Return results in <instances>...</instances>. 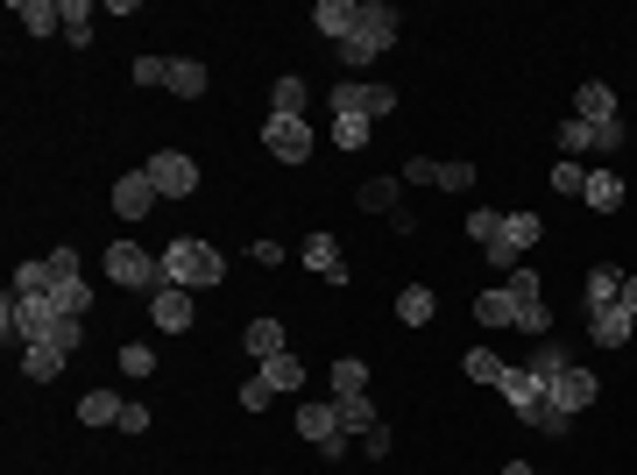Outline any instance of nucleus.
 I'll list each match as a JSON object with an SVG mask.
<instances>
[{"label": "nucleus", "mask_w": 637, "mask_h": 475, "mask_svg": "<svg viewBox=\"0 0 637 475\" xmlns=\"http://www.w3.org/2000/svg\"><path fill=\"white\" fill-rule=\"evenodd\" d=\"M227 277V256L212 242H199V234H177V242H163V285L177 291H212Z\"/></svg>", "instance_id": "obj_1"}, {"label": "nucleus", "mask_w": 637, "mask_h": 475, "mask_svg": "<svg viewBox=\"0 0 637 475\" xmlns=\"http://www.w3.org/2000/svg\"><path fill=\"white\" fill-rule=\"evenodd\" d=\"M390 43H397V8H390V0H361V8H355V36L340 43V65L361 71V65H375Z\"/></svg>", "instance_id": "obj_2"}, {"label": "nucleus", "mask_w": 637, "mask_h": 475, "mask_svg": "<svg viewBox=\"0 0 637 475\" xmlns=\"http://www.w3.org/2000/svg\"><path fill=\"white\" fill-rule=\"evenodd\" d=\"M106 277H114L120 291H163V256H149V248H135V242H114L106 248Z\"/></svg>", "instance_id": "obj_3"}, {"label": "nucleus", "mask_w": 637, "mask_h": 475, "mask_svg": "<svg viewBox=\"0 0 637 475\" xmlns=\"http://www.w3.org/2000/svg\"><path fill=\"white\" fill-rule=\"evenodd\" d=\"M333 114H361V121H383V114H397V85L340 79V85H333Z\"/></svg>", "instance_id": "obj_4"}, {"label": "nucleus", "mask_w": 637, "mask_h": 475, "mask_svg": "<svg viewBox=\"0 0 637 475\" xmlns=\"http://www.w3.org/2000/svg\"><path fill=\"white\" fill-rule=\"evenodd\" d=\"M50 277H57L50 305H57V313H71V320H85V305H93V285H85V270H79V248H50Z\"/></svg>", "instance_id": "obj_5"}, {"label": "nucleus", "mask_w": 637, "mask_h": 475, "mask_svg": "<svg viewBox=\"0 0 637 475\" xmlns=\"http://www.w3.org/2000/svg\"><path fill=\"white\" fill-rule=\"evenodd\" d=\"M298 440H312L326 462H340L347 454V426H340V405H305L298 397Z\"/></svg>", "instance_id": "obj_6"}, {"label": "nucleus", "mask_w": 637, "mask_h": 475, "mask_svg": "<svg viewBox=\"0 0 637 475\" xmlns=\"http://www.w3.org/2000/svg\"><path fill=\"white\" fill-rule=\"evenodd\" d=\"M538 234H545V220H538V213H503V234H496V248H482V256H489L496 270L510 277V270L524 263V248L538 242Z\"/></svg>", "instance_id": "obj_7"}, {"label": "nucleus", "mask_w": 637, "mask_h": 475, "mask_svg": "<svg viewBox=\"0 0 637 475\" xmlns=\"http://www.w3.org/2000/svg\"><path fill=\"white\" fill-rule=\"evenodd\" d=\"M142 171L157 177V192H163V199H192V192H199V163H192L185 150H157V157L142 163Z\"/></svg>", "instance_id": "obj_8"}, {"label": "nucleus", "mask_w": 637, "mask_h": 475, "mask_svg": "<svg viewBox=\"0 0 637 475\" xmlns=\"http://www.w3.org/2000/svg\"><path fill=\"white\" fill-rule=\"evenodd\" d=\"M545 397H553V405L567 412V419H581V412H588V405H595V397H602V383L588 376L581 362H567V369H559L553 383H545Z\"/></svg>", "instance_id": "obj_9"}, {"label": "nucleus", "mask_w": 637, "mask_h": 475, "mask_svg": "<svg viewBox=\"0 0 637 475\" xmlns=\"http://www.w3.org/2000/svg\"><path fill=\"white\" fill-rule=\"evenodd\" d=\"M263 150L277 157V163H305V157H312V128H305V121H283V114H269V121H263Z\"/></svg>", "instance_id": "obj_10"}, {"label": "nucleus", "mask_w": 637, "mask_h": 475, "mask_svg": "<svg viewBox=\"0 0 637 475\" xmlns=\"http://www.w3.org/2000/svg\"><path fill=\"white\" fill-rule=\"evenodd\" d=\"M404 185H439V192H475V163H432V157H412V163H404Z\"/></svg>", "instance_id": "obj_11"}, {"label": "nucleus", "mask_w": 637, "mask_h": 475, "mask_svg": "<svg viewBox=\"0 0 637 475\" xmlns=\"http://www.w3.org/2000/svg\"><path fill=\"white\" fill-rule=\"evenodd\" d=\"M157 199H163V192H157V177H149V171H128V177L114 185V213L128 220V228H135V220H142Z\"/></svg>", "instance_id": "obj_12"}, {"label": "nucleus", "mask_w": 637, "mask_h": 475, "mask_svg": "<svg viewBox=\"0 0 637 475\" xmlns=\"http://www.w3.org/2000/svg\"><path fill=\"white\" fill-rule=\"evenodd\" d=\"M496 391H503V405H510V412H518V419H531V412H538V405H545V383H538V376H531V369H524V362H510V369H503V383H496Z\"/></svg>", "instance_id": "obj_13"}, {"label": "nucleus", "mask_w": 637, "mask_h": 475, "mask_svg": "<svg viewBox=\"0 0 637 475\" xmlns=\"http://www.w3.org/2000/svg\"><path fill=\"white\" fill-rule=\"evenodd\" d=\"M574 121H588V128L624 121V114H616V93H610L602 79H581V93H574Z\"/></svg>", "instance_id": "obj_14"}, {"label": "nucleus", "mask_w": 637, "mask_h": 475, "mask_svg": "<svg viewBox=\"0 0 637 475\" xmlns=\"http://www.w3.org/2000/svg\"><path fill=\"white\" fill-rule=\"evenodd\" d=\"M149 320H157L163 334H185V326H192V291H177V285L149 291Z\"/></svg>", "instance_id": "obj_15"}, {"label": "nucleus", "mask_w": 637, "mask_h": 475, "mask_svg": "<svg viewBox=\"0 0 637 475\" xmlns=\"http://www.w3.org/2000/svg\"><path fill=\"white\" fill-rule=\"evenodd\" d=\"M630 313H624V305H588V340H595V348H624V340H630Z\"/></svg>", "instance_id": "obj_16"}, {"label": "nucleus", "mask_w": 637, "mask_h": 475, "mask_svg": "<svg viewBox=\"0 0 637 475\" xmlns=\"http://www.w3.org/2000/svg\"><path fill=\"white\" fill-rule=\"evenodd\" d=\"M298 256H305V270H319L326 285H347V256H340V242H333V234H305V248H298Z\"/></svg>", "instance_id": "obj_17"}, {"label": "nucleus", "mask_w": 637, "mask_h": 475, "mask_svg": "<svg viewBox=\"0 0 637 475\" xmlns=\"http://www.w3.org/2000/svg\"><path fill=\"white\" fill-rule=\"evenodd\" d=\"M291 340H283V320H248L241 326V355H255V362H269V355H283Z\"/></svg>", "instance_id": "obj_18"}, {"label": "nucleus", "mask_w": 637, "mask_h": 475, "mask_svg": "<svg viewBox=\"0 0 637 475\" xmlns=\"http://www.w3.org/2000/svg\"><path fill=\"white\" fill-rule=\"evenodd\" d=\"M14 22H22L28 36H57V28H65V0H14Z\"/></svg>", "instance_id": "obj_19"}, {"label": "nucleus", "mask_w": 637, "mask_h": 475, "mask_svg": "<svg viewBox=\"0 0 637 475\" xmlns=\"http://www.w3.org/2000/svg\"><path fill=\"white\" fill-rule=\"evenodd\" d=\"M312 22H319V36H326L333 50H340V43L355 36V8H347V0H319V8H312Z\"/></svg>", "instance_id": "obj_20"}, {"label": "nucleus", "mask_w": 637, "mask_h": 475, "mask_svg": "<svg viewBox=\"0 0 637 475\" xmlns=\"http://www.w3.org/2000/svg\"><path fill=\"white\" fill-rule=\"evenodd\" d=\"M255 376H263V383H269V391H277V397H283V391H305V362H298L291 348H283V355H269V362L255 369Z\"/></svg>", "instance_id": "obj_21"}, {"label": "nucleus", "mask_w": 637, "mask_h": 475, "mask_svg": "<svg viewBox=\"0 0 637 475\" xmlns=\"http://www.w3.org/2000/svg\"><path fill=\"white\" fill-rule=\"evenodd\" d=\"M65 362H71V355H57L50 340H28V348H22V376H28V383H50V376H65Z\"/></svg>", "instance_id": "obj_22"}, {"label": "nucleus", "mask_w": 637, "mask_h": 475, "mask_svg": "<svg viewBox=\"0 0 637 475\" xmlns=\"http://www.w3.org/2000/svg\"><path fill=\"white\" fill-rule=\"evenodd\" d=\"M305 79H298V71H291V79H277V85H269V114H283V121H305Z\"/></svg>", "instance_id": "obj_23"}, {"label": "nucleus", "mask_w": 637, "mask_h": 475, "mask_svg": "<svg viewBox=\"0 0 637 475\" xmlns=\"http://www.w3.org/2000/svg\"><path fill=\"white\" fill-rule=\"evenodd\" d=\"M206 85H212V71L199 65V57H171V93L177 100H199Z\"/></svg>", "instance_id": "obj_24"}, {"label": "nucleus", "mask_w": 637, "mask_h": 475, "mask_svg": "<svg viewBox=\"0 0 637 475\" xmlns=\"http://www.w3.org/2000/svg\"><path fill=\"white\" fill-rule=\"evenodd\" d=\"M347 397H369V362H333V405H347Z\"/></svg>", "instance_id": "obj_25"}, {"label": "nucleus", "mask_w": 637, "mask_h": 475, "mask_svg": "<svg viewBox=\"0 0 637 475\" xmlns=\"http://www.w3.org/2000/svg\"><path fill=\"white\" fill-rule=\"evenodd\" d=\"M588 206H595V213H616V206H624V177L616 171H588V192H581Z\"/></svg>", "instance_id": "obj_26"}, {"label": "nucleus", "mask_w": 637, "mask_h": 475, "mask_svg": "<svg viewBox=\"0 0 637 475\" xmlns=\"http://www.w3.org/2000/svg\"><path fill=\"white\" fill-rule=\"evenodd\" d=\"M8 291H22V299H50V291H57V277H50V256L22 263V270H14V285H8Z\"/></svg>", "instance_id": "obj_27"}, {"label": "nucleus", "mask_w": 637, "mask_h": 475, "mask_svg": "<svg viewBox=\"0 0 637 475\" xmlns=\"http://www.w3.org/2000/svg\"><path fill=\"white\" fill-rule=\"evenodd\" d=\"M475 320H482V326H518V299H510L503 285L482 291V299H475Z\"/></svg>", "instance_id": "obj_28"}, {"label": "nucleus", "mask_w": 637, "mask_h": 475, "mask_svg": "<svg viewBox=\"0 0 637 475\" xmlns=\"http://www.w3.org/2000/svg\"><path fill=\"white\" fill-rule=\"evenodd\" d=\"M36 340H50V348H57V355H79V348H85V320H71V313H57V320H50V326H43V334H36Z\"/></svg>", "instance_id": "obj_29"}, {"label": "nucleus", "mask_w": 637, "mask_h": 475, "mask_svg": "<svg viewBox=\"0 0 637 475\" xmlns=\"http://www.w3.org/2000/svg\"><path fill=\"white\" fill-rule=\"evenodd\" d=\"M120 412H128V405H120L114 391H85V397H79V419H85V426H120Z\"/></svg>", "instance_id": "obj_30"}, {"label": "nucleus", "mask_w": 637, "mask_h": 475, "mask_svg": "<svg viewBox=\"0 0 637 475\" xmlns=\"http://www.w3.org/2000/svg\"><path fill=\"white\" fill-rule=\"evenodd\" d=\"M340 426H347V440H369L375 433V426H383V412H375V397H347V405H340Z\"/></svg>", "instance_id": "obj_31"}, {"label": "nucleus", "mask_w": 637, "mask_h": 475, "mask_svg": "<svg viewBox=\"0 0 637 475\" xmlns=\"http://www.w3.org/2000/svg\"><path fill=\"white\" fill-rule=\"evenodd\" d=\"M432 313H439V299H432L425 285H404V291H397V320H404V326H425Z\"/></svg>", "instance_id": "obj_32"}, {"label": "nucleus", "mask_w": 637, "mask_h": 475, "mask_svg": "<svg viewBox=\"0 0 637 475\" xmlns=\"http://www.w3.org/2000/svg\"><path fill=\"white\" fill-rule=\"evenodd\" d=\"M461 362H467V383H489V391H496V383H503V355H496V348H467L461 355Z\"/></svg>", "instance_id": "obj_33"}, {"label": "nucleus", "mask_w": 637, "mask_h": 475, "mask_svg": "<svg viewBox=\"0 0 637 475\" xmlns=\"http://www.w3.org/2000/svg\"><path fill=\"white\" fill-rule=\"evenodd\" d=\"M397 192H404V177H369V185H361L355 199L369 206V213H397Z\"/></svg>", "instance_id": "obj_34"}, {"label": "nucleus", "mask_w": 637, "mask_h": 475, "mask_svg": "<svg viewBox=\"0 0 637 475\" xmlns=\"http://www.w3.org/2000/svg\"><path fill=\"white\" fill-rule=\"evenodd\" d=\"M616 291H624V270L595 263V270H588V305H616Z\"/></svg>", "instance_id": "obj_35"}, {"label": "nucleus", "mask_w": 637, "mask_h": 475, "mask_svg": "<svg viewBox=\"0 0 637 475\" xmlns=\"http://www.w3.org/2000/svg\"><path fill=\"white\" fill-rule=\"evenodd\" d=\"M567 362H574V355L559 348V340H538V355H531L524 369H531V376H538V383H553V376H559V369H567Z\"/></svg>", "instance_id": "obj_36"}, {"label": "nucleus", "mask_w": 637, "mask_h": 475, "mask_svg": "<svg viewBox=\"0 0 637 475\" xmlns=\"http://www.w3.org/2000/svg\"><path fill=\"white\" fill-rule=\"evenodd\" d=\"M65 36H71V50L93 43V8H85V0H65Z\"/></svg>", "instance_id": "obj_37"}, {"label": "nucleus", "mask_w": 637, "mask_h": 475, "mask_svg": "<svg viewBox=\"0 0 637 475\" xmlns=\"http://www.w3.org/2000/svg\"><path fill=\"white\" fill-rule=\"evenodd\" d=\"M503 291L518 299V313H531V305H538V270H524V263H518V270L503 277Z\"/></svg>", "instance_id": "obj_38"}, {"label": "nucleus", "mask_w": 637, "mask_h": 475, "mask_svg": "<svg viewBox=\"0 0 637 475\" xmlns=\"http://www.w3.org/2000/svg\"><path fill=\"white\" fill-rule=\"evenodd\" d=\"M467 234H475L482 248H496V234H503V213H496V206H475V213H467Z\"/></svg>", "instance_id": "obj_39"}, {"label": "nucleus", "mask_w": 637, "mask_h": 475, "mask_svg": "<svg viewBox=\"0 0 637 475\" xmlns=\"http://www.w3.org/2000/svg\"><path fill=\"white\" fill-rule=\"evenodd\" d=\"M333 142H340V150H361V142H369V121H361V114H333Z\"/></svg>", "instance_id": "obj_40"}, {"label": "nucleus", "mask_w": 637, "mask_h": 475, "mask_svg": "<svg viewBox=\"0 0 637 475\" xmlns=\"http://www.w3.org/2000/svg\"><path fill=\"white\" fill-rule=\"evenodd\" d=\"M128 79H135V85H171V57H135Z\"/></svg>", "instance_id": "obj_41"}, {"label": "nucleus", "mask_w": 637, "mask_h": 475, "mask_svg": "<svg viewBox=\"0 0 637 475\" xmlns=\"http://www.w3.org/2000/svg\"><path fill=\"white\" fill-rule=\"evenodd\" d=\"M553 192L581 199V192H588V171H581V163H567V157H559V163H553Z\"/></svg>", "instance_id": "obj_42"}, {"label": "nucleus", "mask_w": 637, "mask_h": 475, "mask_svg": "<svg viewBox=\"0 0 637 475\" xmlns=\"http://www.w3.org/2000/svg\"><path fill=\"white\" fill-rule=\"evenodd\" d=\"M531 426H538V433H567V426H574V419H567V412H559V405H553V397H545V405H538V412H531Z\"/></svg>", "instance_id": "obj_43"}, {"label": "nucleus", "mask_w": 637, "mask_h": 475, "mask_svg": "<svg viewBox=\"0 0 637 475\" xmlns=\"http://www.w3.org/2000/svg\"><path fill=\"white\" fill-rule=\"evenodd\" d=\"M120 369H128V376H157V355H149V348H135V340H128V348H120Z\"/></svg>", "instance_id": "obj_44"}, {"label": "nucleus", "mask_w": 637, "mask_h": 475, "mask_svg": "<svg viewBox=\"0 0 637 475\" xmlns=\"http://www.w3.org/2000/svg\"><path fill=\"white\" fill-rule=\"evenodd\" d=\"M269 397H277V391H269L263 376H248V383H241V412H269Z\"/></svg>", "instance_id": "obj_45"}, {"label": "nucleus", "mask_w": 637, "mask_h": 475, "mask_svg": "<svg viewBox=\"0 0 637 475\" xmlns=\"http://www.w3.org/2000/svg\"><path fill=\"white\" fill-rule=\"evenodd\" d=\"M149 419H157L149 405H128V412H120V433H149Z\"/></svg>", "instance_id": "obj_46"}, {"label": "nucleus", "mask_w": 637, "mask_h": 475, "mask_svg": "<svg viewBox=\"0 0 637 475\" xmlns=\"http://www.w3.org/2000/svg\"><path fill=\"white\" fill-rule=\"evenodd\" d=\"M616 305H624V313H630V320H637V270H630V277H624V291H616Z\"/></svg>", "instance_id": "obj_47"}]
</instances>
